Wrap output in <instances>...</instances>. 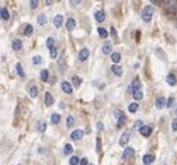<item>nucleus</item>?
<instances>
[{
	"mask_svg": "<svg viewBox=\"0 0 177 165\" xmlns=\"http://www.w3.org/2000/svg\"><path fill=\"white\" fill-rule=\"evenodd\" d=\"M153 13H155V8L153 6H145V7L142 8V11H141V18H142V21H145V23H151V20H152L153 17Z\"/></svg>",
	"mask_w": 177,
	"mask_h": 165,
	"instance_id": "nucleus-1",
	"label": "nucleus"
},
{
	"mask_svg": "<svg viewBox=\"0 0 177 165\" xmlns=\"http://www.w3.org/2000/svg\"><path fill=\"white\" fill-rule=\"evenodd\" d=\"M88 56H90V50H88L87 48H82L80 50H79V53H77V59L80 62H84V60L88 59Z\"/></svg>",
	"mask_w": 177,
	"mask_h": 165,
	"instance_id": "nucleus-2",
	"label": "nucleus"
},
{
	"mask_svg": "<svg viewBox=\"0 0 177 165\" xmlns=\"http://www.w3.org/2000/svg\"><path fill=\"white\" fill-rule=\"evenodd\" d=\"M131 140V132H125V133H122V136L120 137V146L121 147H124V146H127L128 142Z\"/></svg>",
	"mask_w": 177,
	"mask_h": 165,
	"instance_id": "nucleus-3",
	"label": "nucleus"
},
{
	"mask_svg": "<svg viewBox=\"0 0 177 165\" xmlns=\"http://www.w3.org/2000/svg\"><path fill=\"white\" fill-rule=\"evenodd\" d=\"M139 133L142 134L144 137H149V136L152 134V127H151V126L142 125L141 127H139Z\"/></svg>",
	"mask_w": 177,
	"mask_h": 165,
	"instance_id": "nucleus-4",
	"label": "nucleus"
},
{
	"mask_svg": "<svg viewBox=\"0 0 177 165\" xmlns=\"http://www.w3.org/2000/svg\"><path fill=\"white\" fill-rule=\"evenodd\" d=\"M177 10V0H169L166 4V11L169 13H176Z\"/></svg>",
	"mask_w": 177,
	"mask_h": 165,
	"instance_id": "nucleus-5",
	"label": "nucleus"
},
{
	"mask_svg": "<svg viewBox=\"0 0 177 165\" xmlns=\"http://www.w3.org/2000/svg\"><path fill=\"white\" fill-rule=\"evenodd\" d=\"M61 87H62V91H63L65 94H72V93H73L72 84H70V83H68V81H62Z\"/></svg>",
	"mask_w": 177,
	"mask_h": 165,
	"instance_id": "nucleus-6",
	"label": "nucleus"
},
{
	"mask_svg": "<svg viewBox=\"0 0 177 165\" xmlns=\"http://www.w3.org/2000/svg\"><path fill=\"white\" fill-rule=\"evenodd\" d=\"M135 155V150L128 147V148L124 150V153H122V159H129L131 157H134Z\"/></svg>",
	"mask_w": 177,
	"mask_h": 165,
	"instance_id": "nucleus-7",
	"label": "nucleus"
},
{
	"mask_svg": "<svg viewBox=\"0 0 177 165\" xmlns=\"http://www.w3.org/2000/svg\"><path fill=\"white\" fill-rule=\"evenodd\" d=\"M83 136H84L83 130H73L72 134H70L72 140H75V142H79V140H82V139H83Z\"/></svg>",
	"mask_w": 177,
	"mask_h": 165,
	"instance_id": "nucleus-8",
	"label": "nucleus"
},
{
	"mask_svg": "<svg viewBox=\"0 0 177 165\" xmlns=\"http://www.w3.org/2000/svg\"><path fill=\"white\" fill-rule=\"evenodd\" d=\"M111 71H113L117 77H121V76L124 74V69H122L121 66H118V64H114V66H111Z\"/></svg>",
	"mask_w": 177,
	"mask_h": 165,
	"instance_id": "nucleus-9",
	"label": "nucleus"
},
{
	"mask_svg": "<svg viewBox=\"0 0 177 165\" xmlns=\"http://www.w3.org/2000/svg\"><path fill=\"white\" fill-rule=\"evenodd\" d=\"M11 48H13V50H21L23 49V41L21 39H14L11 42Z\"/></svg>",
	"mask_w": 177,
	"mask_h": 165,
	"instance_id": "nucleus-10",
	"label": "nucleus"
},
{
	"mask_svg": "<svg viewBox=\"0 0 177 165\" xmlns=\"http://www.w3.org/2000/svg\"><path fill=\"white\" fill-rule=\"evenodd\" d=\"M94 18H96L97 23H103V21L105 20L104 11H103V10H98V11H96V13H94Z\"/></svg>",
	"mask_w": 177,
	"mask_h": 165,
	"instance_id": "nucleus-11",
	"label": "nucleus"
},
{
	"mask_svg": "<svg viewBox=\"0 0 177 165\" xmlns=\"http://www.w3.org/2000/svg\"><path fill=\"white\" fill-rule=\"evenodd\" d=\"M111 49H113V45H111V42H105L104 45H103V49H101V52H103V55H111Z\"/></svg>",
	"mask_w": 177,
	"mask_h": 165,
	"instance_id": "nucleus-12",
	"label": "nucleus"
},
{
	"mask_svg": "<svg viewBox=\"0 0 177 165\" xmlns=\"http://www.w3.org/2000/svg\"><path fill=\"white\" fill-rule=\"evenodd\" d=\"M66 28H68L69 31H73V30L76 28V21H75V18L69 17V18L66 20Z\"/></svg>",
	"mask_w": 177,
	"mask_h": 165,
	"instance_id": "nucleus-13",
	"label": "nucleus"
},
{
	"mask_svg": "<svg viewBox=\"0 0 177 165\" xmlns=\"http://www.w3.org/2000/svg\"><path fill=\"white\" fill-rule=\"evenodd\" d=\"M153 161H155V157H153L152 154H145V155L142 157V162H144L145 165L153 164Z\"/></svg>",
	"mask_w": 177,
	"mask_h": 165,
	"instance_id": "nucleus-14",
	"label": "nucleus"
},
{
	"mask_svg": "<svg viewBox=\"0 0 177 165\" xmlns=\"http://www.w3.org/2000/svg\"><path fill=\"white\" fill-rule=\"evenodd\" d=\"M62 24H63V17L61 16V14L55 16V18H54V25H55L56 28H61V27H62Z\"/></svg>",
	"mask_w": 177,
	"mask_h": 165,
	"instance_id": "nucleus-15",
	"label": "nucleus"
},
{
	"mask_svg": "<svg viewBox=\"0 0 177 165\" xmlns=\"http://www.w3.org/2000/svg\"><path fill=\"white\" fill-rule=\"evenodd\" d=\"M166 83H167L169 86H176V83H177L176 76H174L173 73H170V74H167V77H166Z\"/></svg>",
	"mask_w": 177,
	"mask_h": 165,
	"instance_id": "nucleus-16",
	"label": "nucleus"
},
{
	"mask_svg": "<svg viewBox=\"0 0 177 165\" xmlns=\"http://www.w3.org/2000/svg\"><path fill=\"white\" fill-rule=\"evenodd\" d=\"M164 106H166V99H164L163 97L157 98V99H156V108H157V109H162V108H164Z\"/></svg>",
	"mask_w": 177,
	"mask_h": 165,
	"instance_id": "nucleus-17",
	"label": "nucleus"
},
{
	"mask_svg": "<svg viewBox=\"0 0 177 165\" xmlns=\"http://www.w3.org/2000/svg\"><path fill=\"white\" fill-rule=\"evenodd\" d=\"M37 130H38L40 133H44V132L47 130V123H45L44 120H40V122L37 123Z\"/></svg>",
	"mask_w": 177,
	"mask_h": 165,
	"instance_id": "nucleus-18",
	"label": "nucleus"
},
{
	"mask_svg": "<svg viewBox=\"0 0 177 165\" xmlns=\"http://www.w3.org/2000/svg\"><path fill=\"white\" fill-rule=\"evenodd\" d=\"M141 80L139 79H134V81H132V84H131V87H132V90L134 91H137V90H141Z\"/></svg>",
	"mask_w": 177,
	"mask_h": 165,
	"instance_id": "nucleus-19",
	"label": "nucleus"
},
{
	"mask_svg": "<svg viewBox=\"0 0 177 165\" xmlns=\"http://www.w3.org/2000/svg\"><path fill=\"white\" fill-rule=\"evenodd\" d=\"M47 20H48L47 16H45L44 13H41L40 16H38V18H37V23L40 24V25H45V24H47Z\"/></svg>",
	"mask_w": 177,
	"mask_h": 165,
	"instance_id": "nucleus-20",
	"label": "nucleus"
},
{
	"mask_svg": "<svg viewBox=\"0 0 177 165\" xmlns=\"http://www.w3.org/2000/svg\"><path fill=\"white\" fill-rule=\"evenodd\" d=\"M54 104V97L49 94V93H45V105L47 106H51Z\"/></svg>",
	"mask_w": 177,
	"mask_h": 165,
	"instance_id": "nucleus-21",
	"label": "nucleus"
},
{
	"mask_svg": "<svg viewBox=\"0 0 177 165\" xmlns=\"http://www.w3.org/2000/svg\"><path fill=\"white\" fill-rule=\"evenodd\" d=\"M40 77H41V80H42V81H48V80H49V71L47 70V69L41 70Z\"/></svg>",
	"mask_w": 177,
	"mask_h": 165,
	"instance_id": "nucleus-22",
	"label": "nucleus"
},
{
	"mask_svg": "<svg viewBox=\"0 0 177 165\" xmlns=\"http://www.w3.org/2000/svg\"><path fill=\"white\" fill-rule=\"evenodd\" d=\"M32 32H34V27H32L31 24H27L25 28H24V34L27 35V37H31Z\"/></svg>",
	"mask_w": 177,
	"mask_h": 165,
	"instance_id": "nucleus-23",
	"label": "nucleus"
},
{
	"mask_svg": "<svg viewBox=\"0 0 177 165\" xmlns=\"http://www.w3.org/2000/svg\"><path fill=\"white\" fill-rule=\"evenodd\" d=\"M111 60H113L115 64L120 63L121 62V53L120 52H114V53H111Z\"/></svg>",
	"mask_w": 177,
	"mask_h": 165,
	"instance_id": "nucleus-24",
	"label": "nucleus"
},
{
	"mask_svg": "<svg viewBox=\"0 0 177 165\" xmlns=\"http://www.w3.org/2000/svg\"><path fill=\"white\" fill-rule=\"evenodd\" d=\"M155 53L157 55V57H159L160 60H163V62H166V55H164V52L160 48H157V49L155 50Z\"/></svg>",
	"mask_w": 177,
	"mask_h": 165,
	"instance_id": "nucleus-25",
	"label": "nucleus"
},
{
	"mask_svg": "<svg viewBox=\"0 0 177 165\" xmlns=\"http://www.w3.org/2000/svg\"><path fill=\"white\" fill-rule=\"evenodd\" d=\"M63 153L66 154V155H70V154L73 153V147H72V144L66 143V144H65V147H63Z\"/></svg>",
	"mask_w": 177,
	"mask_h": 165,
	"instance_id": "nucleus-26",
	"label": "nucleus"
},
{
	"mask_svg": "<svg viewBox=\"0 0 177 165\" xmlns=\"http://www.w3.org/2000/svg\"><path fill=\"white\" fill-rule=\"evenodd\" d=\"M132 95H134V99H135V101H141V99H142V97H144V94H142V91H141V90L132 91Z\"/></svg>",
	"mask_w": 177,
	"mask_h": 165,
	"instance_id": "nucleus-27",
	"label": "nucleus"
},
{
	"mask_svg": "<svg viewBox=\"0 0 177 165\" xmlns=\"http://www.w3.org/2000/svg\"><path fill=\"white\" fill-rule=\"evenodd\" d=\"M51 122H52L54 125L59 123V122H61V115H59V113H52V115H51Z\"/></svg>",
	"mask_w": 177,
	"mask_h": 165,
	"instance_id": "nucleus-28",
	"label": "nucleus"
},
{
	"mask_svg": "<svg viewBox=\"0 0 177 165\" xmlns=\"http://www.w3.org/2000/svg\"><path fill=\"white\" fill-rule=\"evenodd\" d=\"M138 108H139V105H138L137 102L129 104V106H128V112H131V113H135V112L138 110Z\"/></svg>",
	"mask_w": 177,
	"mask_h": 165,
	"instance_id": "nucleus-29",
	"label": "nucleus"
},
{
	"mask_svg": "<svg viewBox=\"0 0 177 165\" xmlns=\"http://www.w3.org/2000/svg\"><path fill=\"white\" fill-rule=\"evenodd\" d=\"M30 97H31V98H37V97H38V88L35 86H32L31 88H30Z\"/></svg>",
	"mask_w": 177,
	"mask_h": 165,
	"instance_id": "nucleus-30",
	"label": "nucleus"
},
{
	"mask_svg": "<svg viewBox=\"0 0 177 165\" xmlns=\"http://www.w3.org/2000/svg\"><path fill=\"white\" fill-rule=\"evenodd\" d=\"M97 32H98V37H100V38H107V37H108V32H107V30H104V28H100V27H98Z\"/></svg>",
	"mask_w": 177,
	"mask_h": 165,
	"instance_id": "nucleus-31",
	"label": "nucleus"
},
{
	"mask_svg": "<svg viewBox=\"0 0 177 165\" xmlns=\"http://www.w3.org/2000/svg\"><path fill=\"white\" fill-rule=\"evenodd\" d=\"M72 84L75 87H79L82 84V79L79 77V76H73L72 77Z\"/></svg>",
	"mask_w": 177,
	"mask_h": 165,
	"instance_id": "nucleus-32",
	"label": "nucleus"
},
{
	"mask_svg": "<svg viewBox=\"0 0 177 165\" xmlns=\"http://www.w3.org/2000/svg\"><path fill=\"white\" fill-rule=\"evenodd\" d=\"M16 70H17V73H18V76L24 77V69H23V64H21V63H17L16 64Z\"/></svg>",
	"mask_w": 177,
	"mask_h": 165,
	"instance_id": "nucleus-33",
	"label": "nucleus"
},
{
	"mask_svg": "<svg viewBox=\"0 0 177 165\" xmlns=\"http://www.w3.org/2000/svg\"><path fill=\"white\" fill-rule=\"evenodd\" d=\"M1 18L3 20H8L10 18V13H8L7 8H1Z\"/></svg>",
	"mask_w": 177,
	"mask_h": 165,
	"instance_id": "nucleus-34",
	"label": "nucleus"
},
{
	"mask_svg": "<svg viewBox=\"0 0 177 165\" xmlns=\"http://www.w3.org/2000/svg\"><path fill=\"white\" fill-rule=\"evenodd\" d=\"M66 125H68V127H73V126H75V118H73V116H68Z\"/></svg>",
	"mask_w": 177,
	"mask_h": 165,
	"instance_id": "nucleus-35",
	"label": "nucleus"
},
{
	"mask_svg": "<svg viewBox=\"0 0 177 165\" xmlns=\"http://www.w3.org/2000/svg\"><path fill=\"white\" fill-rule=\"evenodd\" d=\"M45 45H47V48H48V49L54 48V45H55V39H54V38H48V39H47V42H45Z\"/></svg>",
	"mask_w": 177,
	"mask_h": 165,
	"instance_id": "nucleus-36",
	"label": "nucleus"
},
{
	"mask_svg": "<svg viewBox=\"0 0 177 165\" xmlns=\"http://www.w3.org/2000/svg\"><path fill=\"white\" fill-rule=\"evenodd\" d=\"M32 63H34V64H40V63H42V57H41L40 55L34 56V57H32Z\"/></svg>",
	"mask_w": 177,
	"mask_h": 165,
	"instance_id": "nucleus-37",
	"label": "nucleus"
},
{
	"mask_svg": "<svg viewBox=\"0 0 177 165\" xmlns=\"http://www.w3.org/2000/svg\"><path fill=\"white\" fill-rule=\"evenodd\" d=\"M58 66H59V71H61V73H63V71H65V60H63V59H59Z\"/></svg>",
	"mask_w": 177,
	"mask_h": 165,
	"instance_id": "nucleus-38",
	"label": "nucleus"
},
{
	"mask_svg": "<svg viewBox=\"0 0 177 165\" xmlns=\"http://www.w3.org/2000/svg\"><path fill=\"white\" fill-rule=\"evenodd\" d=\"M69 164L70 165H79L80 164V159H79L77 157H72L70 158V161H69Z\"/></svg>",
	"mask_w": 177,
	"mask_h": 165,
	"instance_id": "nucleus-39",
	"label": "nucleus"
},
{
	"mask_svg": "<svg viewBox=\"0 0 177 165\" xmlns=\"http://www.w3.org/2000/svg\"><path fill=\"white\" fill-rule=\"evenodd\" d=\"M49 50H51V57H52V59H56V57H58V50H56V48L54 46V48H51Z\"/></svg>",
	"mask_w": 177,
	"mask_h": 165,
	"instance_id": "nucleus-40",
	"label": "nucleus"
},
{
	"mask_svg": "<svg viewBox=\"0 0 177 165\" xmlns=\"http://www.w3.org/2000/svg\"><path fill=\"white\" fill-rule=\"evenodd\" d=\"M173 104H174V98H173V97H170L169 99H166V106H167V108H171Z\"/></svg>",
	"mask_w": 177,
	"mask_h": 165,
	"instance_id": "nucleus-41",
	"label": "nucleus"
},
{
	"mask_svg": "<svg viewBox=\"0 0 177 165\" xmlns=\"http://www.w3.org/2000/svg\"><path fill=\"white\" fill-rule=\"evenodd\" d=\"M30 7H31L32 10L38 7V0H31V1H30Z\"/></svg>",
	"mask_w": 177,
	"mask_h": 165,
	"instance_id": "nucleus-42",
	"label": "nucleus"
},
{
	"mask_svg": "<svg viewBox=\"0 0 177 165\" xmlns=\"http://www.w3.org/2000/svg\"><path fill=\"white\" fill-rule=\"evenodd\" d=\"M82 1H83V0H70V6H72V7H76L77 4H80Z\"/></svg>",
	"mask_w": 177,
	"mask_h": 165,
	"instance_id": "nucleus-43",
	"label": "nucleus"
},
{
	"mask_svg": "<svg viewBox=\"0 0 177 165\" xmlns=\"http://www.w3.org/2000/svg\"><path fill=\"white\" fill-rule=\"evenodd\" d=\"M171 130H173V132H177V119H174V120L171 122Z\"/></svg>",
	"mask_w": 177,
	"mask_h": 165,
	"instance_id": "nucleus-44",
	"label": "nucleus"
},
{
	"mask_svg": "<svg viewBox=\"0 0 177 165\" xmlns=\"http://www.w3.org/2000/svg\"><path fill=\"white\" fill-rule=\"evenodd\" d=\"M141 126H142V120H137L132 126V129H137V127H141Z\"/></svg>",
	"mask_w": 177,
	"mask_h": 165,
	"instance_id": "nucleus-45",
	"label": "nucleus"
},
{
	"mask_svg": "<svg viewBox=\"0 0 177 165\" xmlns=\"http://www.w3.org/2000/svg\"><path fill=\"white\" fill-rule=\"evenodd\" d=\"M111 37H113L114 39H117V31H115L114 27H111Z\"/></svg>",
	"mask_w": 177,
	"mask_h": 165,
	"instance_id": "nucleus-46",
	"label": "nucleus"
},
{
	"mask_svg": "<svg viewBox=\"0 0 177 165\" xmlns=\"http://www.w3.org/2000/svg\"><path fill=\"white\" fill-rule=\"evenodd\" d=\"M80 165H88L87 158H82V159H80Z\"/></svg>",
	"mask_w": 177,
	"mask_h": 165,
	"instance_id": "nucleus-47",
	"label": "nucleus"
},
{
	"mask_svg": "<svg viewBox=\"0 0 177 165\" xmlns=\"http://www.w3.org/2000/svg\"><path fill=\"white\" fill-rule=\"evenodd\" d=\"M100 148H101V140L100 139H97V151H100Z\"/></svg>",
	"mask_w": 177,
	"mask_h": 165,
	"instance_id": "nucleus-48",
	"label": "nucleus"
},
{
	"mask_svg": "<svg viewBox=\"0 0 177 165\" xmlns=\"http://www.w3.org/2000/svg\"><path fill=\"white\" fill-rule=\"evenodd\" d=\"M97 129H98V130H103V129H104V125H103L101 122H98V123H97Z\"/></svg>",
	"mask_w": 177,
	"mask_h": 165,
	"instance_id": "nucleus-49",
	"label": "nucleus"
},
{
	"mask_svg": "<svg viewBox=\"0 0 177 165\" xmlns=\"http://www.w3.org/2000/svg\"><path fill=\"white\" fill-rule=\"evenodd\" d=\"M54 1H55V0H45V4H47V6H51V4H54Z\"/></svg>",
	"mask_w": 177,
	"mask_h": 165,
	"instance_id": "nucleus-50",
	"label": "nucleus"
},
{
	"mask_svg": "<svg viewBox=\"0 0 177 165\" xmlns=\"http://www.w3.org/2000/svg\"><path fill=\"white\" fill-rule=\"evenodd\" d=\"M153 3H156V4H160V3H163L164 0H152Z\"/></svg>",
	"mask_w": 177,
	"mask_h": 165,
	"instance_id": "nucleus-51",
	"label": "nucleus"
},
{
	"mask_svg": "<svg viewBox=\"0 0 177 165\" xmlns=\"http://www.w3.org/2000/svg\"><path fill=\"white\" fill-rule=\"evenodd\" d=\"M174 115L177 116V106H176V109H174Z\"/></svg>",
	"mask_w": 177,
	"mask_h": 165,
	"instance_id": "nucleus-52",
	"label": "nucleus"
},
{
	"mask_svg": "<svg viewBox=\"0 0 177 165\" xmlns=\"http://www.w3.org/2000/svg\"><path fill=\"white\" fill-rule=\"evenodd\" d=\"M1 8L3 7H0V18H1Z\"/></svg>",
	"mask_w": 177,
	"mask_h": 165,
	"instance_id": "nucleus-53",
	"label": "nucleus"
}]
</instances>
